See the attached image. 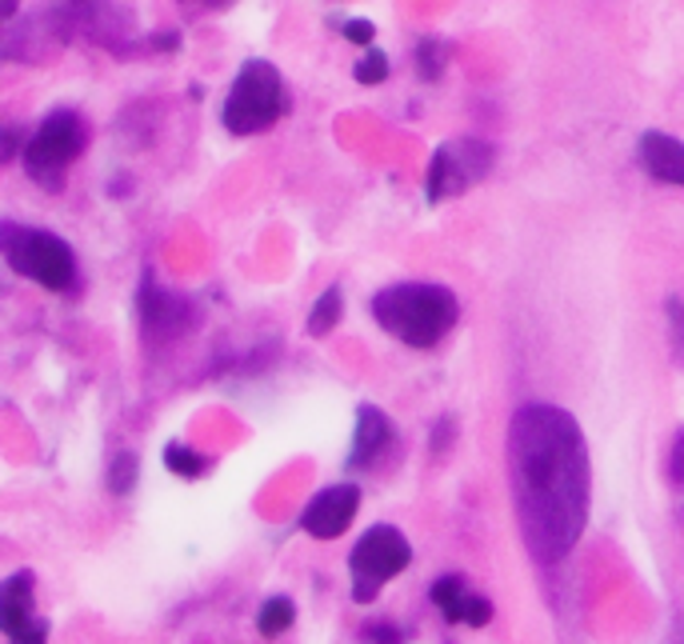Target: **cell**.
Returning a JSON list of instances; mask_svg holds the SVG:
<instances>
[{"mask_svg":"<svg viewBox=\"0 0 684 644\" xmlns=\"http://www.w3.org/2000/svg\"><path fill=\"white\" fill-rule=\"evenodd\" d=\"M0 248H4V260H9L12 273L45 285L48 292H68L77 285V256L48 229L4 224L0 229Z\"/></svg>","mask_w":684,"mask_h":644,"instance_id":"cell-4","label":"cell"},{"mask_svg":"<svg viewBox=\"0 0 684 644\" xmlns=\"http://www.w3.org/2000/svg\"><path fill=\"white\" fill-rule=\"evenodd\" d=\"M488 621H493V600H488V597H473V604H468V617H464V624H473V629H485Z\"/></svg>","mask_w":684,"mask_h":644,"instance_id":"cell-22","label":"cell"},{"mask_svg":"<svg viewBox=\"0 0 684 644\" xmlns=\"http://www.w3.org/2000/svg\"><path fill=\"white\" fill-rule=\"evenodd\" d=\"M16 4H21V0H0V16L12 21V16H16Z\"/></svg>","mask_w":684,"mask_h":644,"instance_id":"cell-23","label":"cell"},{"mask_svg":"<svg viewBox=\"0 0 684 644\" xmlns=\"http://www.w3.org/2000/svg\"><path fill=\"white\" fill-rule=\"evenodd\" d=\"M669 477L676 489H684V433H676L673 448H669Z\"/></svg>","mask_w":684,"mask_h":644,"instance_id":"cell-21","label":"cell"},{"mask_svg":"<svg viewBox=\"0 0 684 644\" xmlns=\"http://www.w3.org/2000/svg\"><path fill=\"white\" fill-rule=\"evenodd\" d=\"M341 312H344V297L341 289L332 285V289L320 292V300L312 304L309 312V336H329L337 324H341Z\"/></svg>","mask_w":684,"mask_h":644,"instance_id":"cell-14","label":"cell"},{"mask_svg":"<svg viewBox=\"0 0 684 644\" xmlns=\"http://www.w3.org/2000/svg\"><path fill=\"white\" fill-rule=\"evenodd\" d=\"M0 629L9 644H48V624L33 612V573H16L0 589Z\"/></svg>","mask_w":684,"mask_h":644,"instance_id":"cell-8","label":"cell"},{"mask_svg":"<svg viewBox=\"0 0 684 644\" xmlns=\"http://www.w3.org/2000/svg\"><path fill=\"white\" fill-rule=\"evenodd\" d=\"M293 621H297V609H293V600L288 597H273L261 604V612H256V629L265 636H280L293 629Z\"/></svg>","mask_w":684,"mask_h":644,"instance_id":"cell-15","label":"cell"},{"mask_svg":"<svg viewBox=\"0 0 684 644\" xmlns=\"http://www.w3.org/2000/svg\"><path fill=\"white\" fill-rule=\"evenodd\" d=\"M637 160L652 180L661 185H684V141L669 133H644L637 141Z\"/></svg>","mask_w":684,"mask_h":644,"instance_id":"cell-11","label":"cell"},{"mask_svg":"<svg viewBox=\"0 0 684 644\" xmlns=\"http://www.w3.org/2000/svg\"><path fill=\"white\" fill-rule=\"evenodd\" d=\"M212 4H224V0H212Z\"/></svg>","mask_w":684,"mask_h":644,"instance_id":"cell-24","label":"cell"},{"mask_svg":"<svg viewBox=\"0 0 684 644\" xmlns=\"http://www.w3.org/2000/svg\"><path fill=\"white\" fill-rule=\"evenodd\" d=\"M508 480L520 536L537 560L556 565L588 524L593 465L581 424L556 404H525L508 424Z\"/></svg>","mask_w":684,"mask_h":644,"instance_id":"cell-1","label":"cell"},{"mask_svg":"<svg viewBox=\"0 0 684 644\" xmlns=\"http://www.w3.org/2000/svg\"><path fill=\"white\" fill-rule=\"evenodd\" d=\"M493 145L481 141V136H461V141H449L432 153V165H429V192L432 204H441V200H453L461 192H468L473 185L488 177V168H493Z\"/></svg>","mask_w":684,"mask_h":644,"instance_id":"cell-7","label":"cell"},{"mask_svg":"<svg viewBox=\"0 0 684 644\" xmlns=\"http://www.w3.org/2000/svg\"><path fill=\"white\" fill-rule=\"evenodd\" d=\"M141 321L144 333L156 336V341H173L192 324V304H188L180 292L161 289L153 277H144L141 285Z\"/></svg>","mask_w":684,"mask_h":644,"instance_id":"cell-10","label":"cell"},{"mask_svg":"<svg viewBox=\"0 0 684 644\" xmlns=\"http://www.w3.org/2000/svg\"><path fill=\"white\" fill-rule=\"evenodd\" d=\"M285 116V80L268 60H244L229 97H224L221 124L232 136L268 133Z\"/></svg>","mask_w":684,"mask_h":644,"instance_id":"cell-3","label":"cell"},{"mask_svg":"<svg viewBox=\"0 0 684 644\" xmlns=\"http://www.w3.org/2000/svg\"><path fill=\"white\" fill-rule=\"evenodd\" d=\"M373 317L409 348H432L453 333L456 297L444 285H393L373 297Z\"/></svg>","mask_w":684,"mask_h":644,"instance_id":"cell-2","label":"cell"},{"mask_svg":"<svg viewBox=\"0 0 684 644\" xmlns=\"http://www.w3.org/2000/svg\"><path fill=\"white\" fill-rule=\"evenodd\" d=\"M393 445V421L376 404H361L356 412V429H353V453H349V465L365 468L373 465L376 456Z\"/></svg>","mask_w":684,"mask_h":644,"instance_id":"cell-12","label":"cell"},{"mask_svg":"<svg viewBox=\"0 0 684 644\" xmlns=\"http://www.w3.org/2000/svg\"><path fill=\"white\" fill-rule=\"evenodd\" d=\"M133 477H136V456L121 453L117 456V468H112V477H109L112 492H129L133 489Z\"/></svg>","mask_w":684,"mask_h":644,"instance_id":"cell-19","label":"cell"},{"mask_svg":"<svg viewBox=\"0 0 684 644\" xmlns=\"http://www.w3.org/2000/svg\"><path fill=\"white\" fill-rule=\"evenodd\" d=\"M356 509H361V489L356 485H332V489L317 492L309 500V509L300 517L305 533L317 536V541H337V536L353 524Z\"/></svg>","mask_w":684,"mask_h":644,"instance_id":"cell-9","label":"cell"},{"mask_svg":"<svg viewBox=\"0 0 684 644\" xmlns=\"http://www.w3.org/2000/svg\"><path fill=\"white\" fill-rule=\"evenodd\" d=\"M412 560V548L405 541L400 529L393 524H373L361 541H356L353 556H349V568H353V597L361 604L376 597V592L385 589L388 580L400 577Z\"/></svg>","mask_w":684,"mask_h":644,"instance_id":"cell-6","label":"cell"},{"mask_svg":"<svg viewBox=\"0 0 684 644\" xmlns=\"http://www.w3.org/2000/svg\"><path fill=\"white\" fill-rule=\"evenodd\" d=\"M432 604H437V609H441V617L444 621H464V617H468V604H473V597H468V592H464V580L461 577H441L437 580V585H432Z\"/></svg>","mask_w":684,"mask_h":644,"instance_id":"cell-13","label":"cell"},{"mask_svg":"<svg viewBox=\"0 0 684 644\" xmlns=\"http://www.w3.org/2000/svg\"><path fill=\"white\" fill-rule=\"evenodd\" d=\"M341 33H344V41H353V45H373L376 24L373 21H344Z\"/></svg>","mask_w":684,"mask_h":644,"instance_id":"cell-20","label":"cell"},{"mask_svg":"<svg viewBox=\"0 0 684 644\" xmlns=\"http://www.w3.org/2000/svg\"><path fill=\"white\" fill-rule=\"evenodd\" d=\"M165 465L173 468V473H177V477H200V473H205V456H197L192 453V448H180V445H168V453H165Z\"/></svg>","mask_w":684,"mask_h":644,"instance_id":"cell-18","label":"cell"},{"mask_svg":"<svg viewBox=\"0 0 684 644\" xmlns=\"http://www.w3.org/2000/svg\"><path fill=\"white\" fill-rule=\"evenodd\" d=\"M388 73H393V68H388V56L380 53V48H368L353 65V77L361 80V85H385Z\"/></svg>","mask_w":684,"mask_h":644,"instance_id":"cell-16","label":"cell"},{"mask_svg":"<svg viewBox=\"0 0 684 644\" xmlns=\"http://www.w3.org/2000/svg\"><path fill=\"white\" fill-rule=\"evenodd\" d=\"M85 145H89V124L80 121V112L53 109L24 145V173L48 192L65 189L68 165L85 153Z\"/></svg>","mask_w":684,"mask_h":644,"instance_id":"cell-5","label":"cell"},{"mask_svg":"<svg viewBox=\"0 0 684 644\" xmlns=\"http://www.w3.org/2000/svg\"><path fill=\"white\" fill-rule=\"evenodd\" d=\"M412 60H417L420 77H424V80H437V77H441V68H444V45L437 41V36H429V41H420V45H417Z\"/></svg>","mask_w":684,"mask_h":644,"instance_id":"cell-17","label":"cell"}]
</instances>
